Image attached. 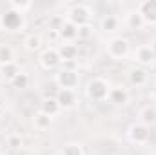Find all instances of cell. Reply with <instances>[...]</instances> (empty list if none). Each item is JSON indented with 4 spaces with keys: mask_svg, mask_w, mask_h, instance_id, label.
Instances as JSON below:
<instances>
[{
    "mask_svg": "<svg viewBox=\"0 0 156 155\" xmlns=\"http://www.w3.org/2000/svg\"><path fill=\"white\" fill-rule=\"evenodd\" d=\"M144 24H145V20H144V17L140 15L138 9L133 11V13H129V17H127V26H129L131 29H142Z\"/></svg>",
    "mask_w": 156,
    "mask_h": 155,
    "instance_id": "18",
    "label": "cell"
},
{
    "mask_svg": "<svg viewBox=\"0 0 156 155\" xmlns=\"http://www.w3.org/2000/svg\"><path fill=\"white\" fill-rule=\"evenodd\" d=\"M140 122L145 124V126H151L156 122V108L154 106H145L140 110Z\"/></svg>",
    "mask_w": 156,
    "mask_h": 155,
    "instance_id": "15",
    "label": "cell"
},
{
    "mask_svg": "<svg viewBox=\"0 0 156 155\" xmlns=\"http://www.w3.org/2000/svg\"><path fill=\"white\" fill-rule=\"evenodd\" d=\"M5 144H7L11 150H18V148L22 146V139H20V135H9V137L5 139Z\"/></svg>",
    "mask_w": 156,
    "mask_h": 155,
    "instance_id": "25",
    "label": "cell"
},
{
    "mask_svg": "<svg viewBox=\"0 0 156 155\" xmlns=\"http://www.w3.org/2000/svg\"><path fill=\"white\" fill-rule=\"evenodd\" d=\"M109 84L104 80V78H93L89 84H87V95L93 99V100H104L107 99L109 95Z\"/></svg>",
    "mask_w": 156,
    "mask_h": 155,
    "instance_id": "1",
    "label": "cell"
},
{
    "mask_svg": "<svg viewBox=\"0 0 156 155\" xmlns=\"http://www.w3.org/2000/svg\"><path fill=\"white\" fill-rule=\"evenodd\" d=\"M75 66H76V60H64L62 62V70H67V71H75Z\"/></svg>",
    "mask_w": 156,
    "mask_h": 155,
    "instance_id": "29",
    "label": "cell"
},
{
    "mask_svg": "<svg viewBox=\"0 0 156 155\" xmlns=\"http://www.w3.org/2000/svg\"><path fill=\"white\" fill-rule=\"evenodd\" d=\"M33 124H35L37 130L44 131V130H47V128L51 126V117L45 115V113H42V112H38L37 115L33 117Z\"/></svg>",
    "mask_w": 156,
    "mask_h": 155,
    "instance_id": "19",
    "label": "cell"
},
{
    "mask_svg": "<svg viewBox=\"0 0 156 155\" xmlns=\"http://www.w3.org/2000/svg\"><path fill=\"white\" fill-rule=\"evenodd\" d=\"M58 55H60L62 62H64V60H75V59H76V55H78V47L75 46V44L66 42V44H62V46H60Z\"/></svg>",
    "mask_w": 156,
    "mask_h": 155,
    "instance_id": "14",
    "label": "cell"
},
{
    "mask_svg": "<svg viewBox=\"0 0 156 155\" xmlns=\"http://www.w3.org/2000/svg\"><path fill=\"white\" fill-rule=\"evenodd\" d=\"M2 28L7 29V31H18L22 26H24V15L15 11V9H7L4 15H2Z\"/></svg>",
    "mask_w": 156,
    "mask_h": 155,
    "instance_id": "2",
    "label": "cell"
},
{
    "mask_svg": "<svg viewBox=\"0 0 156 155\" xmlns=\"http://www.w3.org/2000/svg\"><path fill=\"white\" fill-rule=\"evenodd\" d=\"M107 97H109V100H111L113 104H118V106L129 102V91H127L123 86H115V88H111Z\"/></svg>",
    "mask_w": 156,
    "mask_h": 155,
    "instance_id": "9",
    "label": "cell"
},
{
    "mask_svg": "<svg viewBox=\"0 0 156 155\" xmlns=\"http://www.w3.org/2000/svg\"><path fill=\"white\" fill-rule=\"evenodd\" d=\"M0 73H2L5 78L13 80V78L20 73V70H18V66H16L15 62H11V64H4V66H0Z\"/></svg>",
    "mask_w": 156,
    "mask_h": 155,
    "instance_id": "21",
    "label": "cell"
},
{
    "mask_svg": "<svg viewBox=\"0 0 156 155\" xmlns=\"http://www.w3.org/2000/svg\"><path fill=\"white\" fill-rule=\"evenodd\" d=\"M56 84L62 89H75L78 86V73L76 71H67V70H60L56 73Z\"/></svg>",
    "mask_w": 156,
    "mask_h": 155,
    "instance_id": "6",
    "label": "cell"
},
{
    "mask_svg": "<svg viewBox=\"0 0 156 155\" xmlns=\"http://www.w3.org/2000/svg\"><path fill=\"white\" fill-rule=\"evenodd\" d=\"M64 22H66V20L56 15V17H53V18L49 20V29H51V31H60V28L64 26Z\"/></svg>",
    "mask_w": 156,
    "mask_h": 155,
    "instance_id": "26",
    "label": "cell"
},
{
    "mask_svg": "<svg viewBox=\"0 0 156 155\" xmlns=\"http://www.w3.org/2000/svg\"><path fill=\"white\" fill-rule=\"evenodd\" d=\"M24 44H26V49H29V51H37V49H40V46H42V39H40L38 35H29Z\"/></svg>",
    "mask_w": 156,
    "mask_h": 155,
    "instance_id": "23",
    "label": "cell"
},
{
    "mask_svg": "<svg viewBox=\"0 0 156 155\" xmlns=\"http://www.w3.org/2000/svg\"><path fill=\"white\" fill-rule=\"evenodd\" d=\"M56 100L60 104V108L64 110H69L76 104V95H75V89H60L58 95H56Z\"/></svg>",
    "mask_w": 156,
    "mask_h": 155,
    "instance_id": "10",
    "label": "cell"
},
{
    "mask_svg": "<svg viewBox=\"0 0 156 155\" xmlns=\"http://www.w3.org/2000/svg\"><path fill=\"white\" fill-rule=\"evenodd\" d=\"M153 71H154V75H156V60H154V64H153Z\"/></svg>",
    "mask_w": 156,
    "mask_h": 155,
    "instance_id": "31",
    "label": "cell"
},
{
    "mask_svg": "<svg viewBox=\"0 0 156 155\" xmlns=\"http://www.w3.org/2000/svg\"><path fill=\"white\" fill-rule=\"evenodd\" d=\"M69 22L75 24L76 28H82V26H87L89 24V18H91V11L82 6V4H75L71 9H69Z\"/></svg>",
    "mask_w": 156,
    "mask_h": 155,
    "instance_id": "3",
    "label": "cell"
},
{
    "mask_svg": "<svg viewBox=\"0 0 156 155\" xmlns=\"http://www.w3.org/2000/svg\"><path fill=\"white\" fill-rule=\"evenodd\" d=\"M62 155H83V150H82V146H80V144L71 142V144H66V146H64Z\"/></svg>",
    "mask_w": 156,
    "mask_h": 155,
    "instance_id": "24",
    "label": "cell"
},
{
    "mask_svg": "<svg viewBox=\"0 0 156 155\" xmlns=\"http://www.w3.org/2000/svg\"><path fill=\"white\" fill-rule=\"evenodd\" d=\"M40 64H42L45 70H55V68H58V66L62 64V59H60V55H58V49H53V47L44 49L42 55H40Z\"/></svg>",
    "mask_w": 156,
    "mask_h": 155,
    "instance_id": "7",
    "label": "cell"
},
{
    "mask_svg": "<svg viewBox=\"0 0 156 155\" xmlns=\"http://www.w3.org/2000/svg\"><path fill=\"white\" fill-rule=\"evenodd\" d=\"M129 80H131V84H134V86H144V84L147 82V73H145V70H144V68H134V70H131Z\"/></svg>",
    "mask_w": 156,
    "mask_h": 155,
    "instance_id": "16",
    "label": "cell"
},
{
    "mask_svg": "<svg viewBox=\"0 0 156 155\" xmlns=\"http://www.w3.org/2000/svg\"><path fill=\"white\" fill-rule=\"evenodd\" d=\"M11 84H13V88H16V89H26V88L29 86V77L20 71L16 77L11 80Z\"/></svg>",
    "mask_w": 156,
    "mask_h": 155,
    "instance_id": "22",
    "label": "cell"
},
{
    "mask_svg": "<svg viewBox=\"0 0 156 155\" xmlns=\"http://www.w3.org/2000/svg\"><path fill=\"white\" fill-rule=\"evenodd\" d=\"M0 155H5V153H0Z\"/></svg>",
    "mask_w": 156,
    "mask_h": 155,
    "instance_id": "33",
    "label": "cell"
},
{
    "mask_svg": "<svg viewBox=\"0 0 156 155\" xmlns=\"http://www.w3.org/2000/svg\"><path fill=\"white\" fill-rule=\"evenodd\" d=\"M58 35H60V39L64 40V42H69V44H71V40H75L78 37V28L67 20V22H64V26L60 28Z\"/></svg>",
    "mask_w": 156,
    "mask_h": 155,
    "instance_id": "12",
    "label": "cell"
},
{
    "mask_svg": "<svg viewBox=\"0 0 156 155\" xmlns=\"http://www.w3.org/2000/svg\"><path fill=\"white\" fill-rule=\"evenodd\" d=\"M9 6H11V9H15V11H18V13H22V15H24V11H26V9H29L33 4H31V2H11Z\"/></svg>",
    "mask_w": 156,
    "mask_h": 155,
    "instance_id": "27",
    "label": "cell"
},
{
    "mask_svg": "<svg viewBox=\"0 0 156 155\" xmlns=\"http://www.w3.org/2000/svg\"><path fill=\"white\" fill-rule=\"evenodd\" d=\"M140 15L145 22H156V0H145L138 6Z\"/></svg>",
    "mask_w": 156,
    "mask_h": 155,
    "instance_id": "11",
    "label": "cell"
},
{
    "mask_svg": "<svg viewBox=\"0 0 156 155\" xmlns=\"http://www.w3.org/2000/svg\"><path fill=\"white\" fill-rule=\"evenodd\" d=\"M0 117H2V106H0Z\"/></svg>",
    "mask_w": 156,
    "mask_h": 155,
    "instance_id": "32",
    "label": "cell"
},
{
    "mask_svg": "<svg viewBox=\"0 0 156 155\" xmlns=\"http://www.w3.org/2000/svg\"><path fill=\"white\" fill-rule=\"evenodd\" d=\"M118 26H120V20H118V17H115V15H105V17L102 18V29H104L105 33L116 31Z\"/></svg>",
    "mask_w": 156,
    "mask_h": 155,
    "instance_id": "17",
    "label": "cell"
},
{
    "mask_svg": "<svg viewBox=\"0 0 156 155\" xmlns=\"http://www.w3.org/2000/svg\"><path fill=\"white\" fill-rule=\"evenodd\" d=\"M13 59H15V55H13L11 46H7V44H0V66H4V64H11Z\"/></svg>",
    "mask_w": 156,
    "mask_h": 155,
    "instance_id": "20",
    "label": "cell"
},
{
    "mask_svg": "<svg viewBox=\"0 0 156 155\" xmlns=\"http://www.w3.org/2000/svg\"><path fill=\"white\" fill-rule=\"evenodd\" d=\"M151 137V131H149V126L138 122V124H133L129 128V139L136 144H145Z\"/></svg>",
    "mask_w": 156,
    "mask_h": 155,
    "instance_id": "5",
    "label": "cell"
},
{
    "mask_svg": "<svg viewBox=\"0 0 156 155\" xmlns=\"http://www.w3.org/2000/svg\"><path fill=\"white\" fill-rule=\"evenodd\" d=\"M40 112L45 113V115H49V117H55L58 112H60V104H58L56 99L47 97V99L42 100V104H40Z\"/></svg>",
    "mask_w": 156,
    "mask_h": 155,
    "instance_id": "13",
    "label": "cell"
},
{
    "mask_svg": "<svg viewBox=\"0 0 156 155\" xmlns=\"http://www.w3.org/2000/svg\"><path fill=\"white\" fill-rule=\"evenodd\" d=\"M153 95H154V99H156V84H154V88H153Z\"/></svg>",
    "mask_w": 156,
    "mask_h": 155,
    "instance_id": "30",
    "label": "cell"
},
{
    "mask_svg": "<svg viewBox=\"0 0 156 155\" xmlns=\"http://www.w3.org/2000/svg\"><path fill=\"white\" fill-rule=\"evenodd\" d=\"M134 57H136V60H138L140 64H144V66L154 64V60H156V53H154V49H153V46H140V47L136 49Z\"/></svg>",
    "mask_w": 156,
    "mask_h": 155,
    "instance_id": "8",
    "label": "cell"
},
{
    "mask_svg": "<svg viewBox=\"0 0 156 155\" xmlns=\"http://www.w3.org/2000/svg\"><path fill=\"white\" fill-rule=\"evenodd\" d=\"M93 35V28L87 24V26H82V28H78V39H82V40H85V39H89Z\"/></svg>",
    "mask_w": 156,
    "mask_h": 155,
    "instance_id": "28",
    "label": "cell"
},
{
    "mask_svg": "<svg viewBox=\"0 0 156 155\" xmlns=\"http://www.w3.org/2000/svg\"><path fill=\"white\" fill-rule=\"evenodd\" d=\"M107 53L113 59H123L129 53V42H127V39L116 37V39L109 40L107 42Z\"/></svg>",
    "mask_w": 156,
    "mask_h": 155,
    "instance_id": "4",
    "label": "cell"
}]
</instances>
